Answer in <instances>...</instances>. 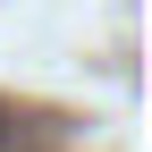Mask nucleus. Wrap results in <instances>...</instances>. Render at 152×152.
<instances>
[{"mask_svg":"<svg viewBox=\"0 0 152 152\" xmlns=\"http://www.w3.org/2000/svg\"><path fill=\"white\" fill-rule=\"evenodd\" d=\"M9 127H17V118H9V102H0V144H9Z\"/></svg>","mask_w":152,"mask_h":152,"instance_id":"nucleus-1","label":"nucleus"}]
</instances>
